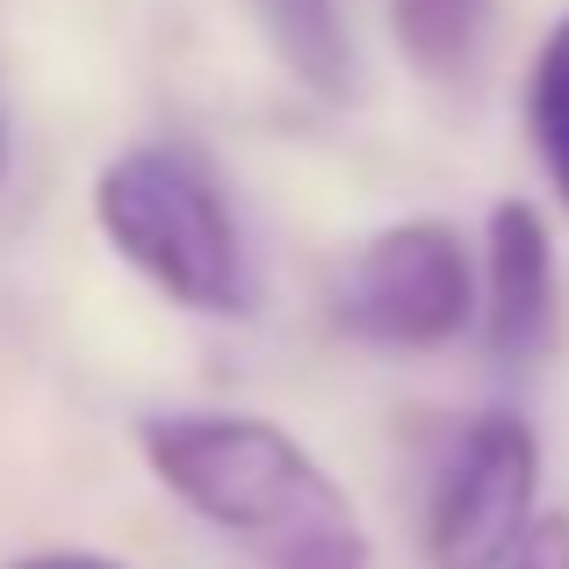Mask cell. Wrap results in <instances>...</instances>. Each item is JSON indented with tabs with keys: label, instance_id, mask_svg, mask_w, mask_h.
Wrapping results in <instances>:
<instances>
[{
	"label": "cell",
	"instance_id": "5",
	"mask_svg": "<svg viewBox=\"0 0 569 569\" xmlns=\"http://www.w3.org/2000/svg\"><path fill=\"white\" fill-rule=\"evenodd\" d=\"M556 318V252L548 223L533 202H498L490 209V296H483V332L505 361H527L548 339Z\"/></svg>",
	"mask_w": 569,
	"mask_h": 569
},
{
	"label": "cell",
	"instance_id": "3",
	"mask_svg": "<svg viewBox=\"0 0 569 569\" xmlns=\"http://www.w3.org/2000/svg\"><path fill=\"white\" fill-rule=\"evenodd\" d=\"M533 483H541V440L519 411H483L455 440L426 512L432 569H512L533 533Z\"/></svg>",
	"mask_w": 569,
	"mask_h": 569
},
{
	"label": "cell",
	"instance_id": "2",
	"mask_svg": "<svg viewBox=\"0 0 569 569\" xmlns=\"http://www.w3.org/2000/svg\"><path fill=\"white\" fill-rule=\"evenodd\" d=\"M109 246L181 310H246V246L188 144H130L94 181Z\"/></svg>",
	"mask_w": 569,
	"mask_h": 569
},
{
	"label": "cell",
	"instance_id": "4",
	"mask_svg": "<svg viewBox=\"0 0 569 569\" xmlns=\"http://www.w3.org/2000/svg\"><path fill=\"white\" fill-rule=\"evenodd\" d=\"M469 252H461V231L440 217L376 231L339 281V325L376 347H440L469 325Z\"/></svg>",
	"mask_w": 569,
	"mask_h": 569
},
{
	"label": "cell",
	"instance_id": "8",
	"mask_svg": "<svg viewBox=\"0 0 569 569\" xmlns=\"http://www.w3.org/2000/svg\"><path fill=\"white\" fill-rule=\"evenodd\" d=\"M527 123H533V152H541L548 181H556L562 209H569V14L548 29L541 58L527 80Z\"/></svg>",
	"mask_w": 569,
	"mask_h": 569
},
{
	"label": "cell",
	"instance_id": "7",
	"mask_svg": "<svg viewBox=\"0 0 569 569\" xmlns=\"http://www.w3.org/2000/svg\"><path fill=\"white\" fill-rule=\"evenodd\" d=\"M389 8H397L403 51L447 80V72H469V58H476V43H483L498 0H389Z\"/></svg>",
	"mask_w": 569,
	"mask_h": 569
},
{
	"label": "cell",
	"instance_id": "1",
	"mask_svg": "<svg viewBox=\"0 0 569 569\" xmlns=\"http://www.w3.org/2000/svg\"><path fill=\"white\" fill-rule=\"evenodd\" d=\"M138 440L159 483L252 548L260 569H368V533L347 490L281 426L246 411H173L144 418Z\"/></svg>",
	"mask_w": 569,
	"mask_h": 569
},
{
	"label": "cell",
	"instance_id": "11",
	"mask_svg": "<svg viewBox=\"0 0 569 569\" xmlns=\"http://www.w3.org/2000/svg\"><path fill=\"white\" fill-rule=\"evenodd\" d=\"M0 181H8V123H0Z\"/></svg>",
	"mask_w": 569,
	"mask_h": 569
},
{
	"label": "cell",
	"instance_id": "6",
	"mask_svg": "<svg viewBox=\"0 0 569 569\" xmlns=\"http://www.w3.org/2000/svg\"><path fill=\"white\" fill-rule=\"evenodd\" d=\"M252 8H260L274 51L289 58L318 94H347L353 58H347V37H339V14L325 8V0H252Z\"/></svg>",
	"mask_w": 569,
	"mask_h": 569
},
{
	"label": "cell",
	"instance_id": "9",
	"mask_svg": "<svg viewBox=\"0 0 569 569\" xmlns=\"http://www.w3.org/2000/svg\"><path fill=\"white\" fill-rule=\"evenodd\" d=\"M512 569H569V519H533V533L512 556Z\"/></svg>",
	"mask_w": 569,
	"mask_h": 569
},
{
	"label": "cell",
	"instance_id": "10",
	"mask_svg": "<svg viewBox=\"0 0 569 569\" xmlns=\"http://www.w3.org/2000/svg\"><path fill=\"white\" fill-rule=\"evenodd\" d=\"M8 569H123V562L87 556V548H43V556H22V562H8Z\"/></svg>",
	"mask_w": 569,
	"mask_h": 569
}]
</instances>
